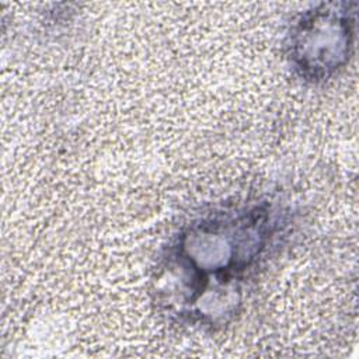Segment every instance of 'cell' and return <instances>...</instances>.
I'll return each instance as SVG.
<instances>
[{
    "label": "cell",
    "mask_w": 359,
    "mask_h": 359,
    "mask_svg": "<svg viewBox=\"0 0 359 359\" xmlns=\"http://www.w3.org/2000/svg\"><path fill=\"white\" fill-rule=\"evenodd\" d=\"M269 201L206 213L168 244L157 266V303L191 325H220L237 313L247 280L280 233Z\"/></svg>",
    "instance_id": "6da1fadb"
},
{
    "label": "cell",
    "mask_w": 359,
    "mask_h": 359,
    "mask_svg": "<svg viewBox=\"0 0 359 359\" xmlns=\"http://www.w3.org/2000/svg\"><path fill=\"white\" fill-rule=\"evenodd\" d=\"M356 6L320 3L294 20L287 35V57L300 79L323 83L345 67L353 49Z\"/></svg>",
    "instance_id": "7a4b0ae2"
}]
</instances>
